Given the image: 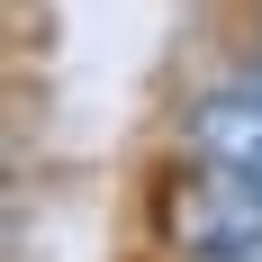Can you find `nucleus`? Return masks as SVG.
Instances as JSON below:
<instances>
[{"mask_svg":"<svg viewBox=\"0 0 262 262\" xmlns=\"http://www.w3.org/2000/svg\"><path fill=\"white\" fill-rule=\"evenodd\" d=\"M190 154L217 172H262V81L253 73L190 100Z\"/></svg>","mask_w":262,"mask_h":262,"instance_id":"1","label":"nucleus"},{"mask_svg":"<svg viewBox=\"0 0 262 262\" xmlns=\"http://www.w3.org/2000/svg\"><path fill=\"white\" fill-rule=\"evenodd\" d=\"M226 262H262V244H244V253H226Z\"/></svg>","mask_w":262,"mask_h":262,"instance_id":"2","label":"nucleus"},{"mask_svg":"<svg viewBox=\"0 0 262 262\" xmlns=\"http://www.w3.org/2000/svg\"><path fill=\"white\" fill-rule=\"evenodd\" d=\"M244 73H253V81H262V54H253V63H244Z\"/></svg>","mask_w":262,"mask_h":262,"instance_id":"3","label":"nucleus"}]
</instances>
